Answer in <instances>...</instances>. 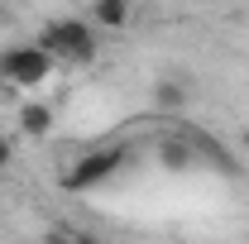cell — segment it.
Returning a JSON list of instances; mask_svg holds the SVG:
<instances>
[{"label": "cell", "mask_w": 249, "mask_h": 244, "mask_svg": "<svg viewBox=\"0 0 249 244\" xmlns=\"http://www.w3.org/2000/svg\"><path fill=\"white\" fill-rule=\"evenodd\" d=\"M19 134L48 139V134H53V110H48L43 101H24V105H19Z\"/></svg>", "instance_id": "277c9868"}, {"label": "cell", "mask_w": 249, "mask_h": 244, "mask_svg": "<svg viewBox=\"0 0 249 244\" xmlns=\"http://www.w3.org/2000/svg\"><path fill=\"white\" fill-rule=\"evenodd\" d=\"M124 158H129V153H124L120 144H106V149H96V153H82V163H77V168L62 177V187H67V192H87V187H101L106 177H115V173L124 168Z\"/></svg>", "instance_id": "3957f363"}, {"label": "cell", "mask_w": 249, "mask_h": 244, "mask_svg": "<svg viewBox=\"0 0 249 244\" xmlns=\"http://www.w3.org/2000/svg\"><path fill=\"white\" fill-rule=\"evenodd\" d=\"M10 163H15V144L10 134H0V173H10Z\"/></svg>", "instance_id": "ba28073f"}, {"label": "cell", "mask_w": 249, "mask_h": 244, "mask_svg": "<svg viewBox=\"0 0 249 244\" xmlns=\"http://www.w3.org/2000/svg\"><path fill=\"white\" fill-rule=\"evenodd\" d=\"M154 105H163L168 115H178L187 105V82H178V77H163V82H154Z\"/></svg>", "instance_id": "8992f818"}, {"label": "cell", "mask_w": 249, "mask_h": 244, "mask_svg": "<svg viewBox=\"0 0 249 244\" xmlns=\"http://www.w3.org/2000/svg\"><path fill=\"white\" fill-rule=\"evenodd\" d=\"M43 53L53 62H72V67H87V62H96V48H101V38H96L91 19H48L43 29H38V38H34Z\"/></svg>", "instance_id": "6da1fadb"}, {"label": "cell", "mask_w": 249, "mask_h": 244, "mask_svg": "<svg viewBox=\"0 0 249 244\" xmlns=\"http://www.w3.org/2000/svg\"><path fill=\"white\" fill-rule=\"evenodd\" d=\"M245 149H249V129H245Z\"/></svg>", "instance_id": "9c48e42d"}, {"label": "cell", "mask_w": 249, "mask_h": 244, "mask_svg": "<svg viewBox=\"0 0 249 244\" xmlns=\"http://www.w3.org/2000/svg\"><path fill=\"white\" fill-rule=\"evenodd\" d=\"M53 72H58V62L48 58L38 43H10V48H0V77L10 87H24V91L48 87Z\"/></svg>", "instance_id": "7a4b0ae2"}, {"label": "cell", "mask_w": 249, "mask_h": 244, "mask_svg": "<svg viewBox=\"0 0 249 244\" xmlns=\"http://www.w3.org/2000/svg\"><path fill=\"white\" fill-rule=\"evenodd\" d=\"M158 163H163L168 173H187V168H192V149H187L182 139H163V144H158Z\"/></svg>", "instance_id": "52a82bcc"}, {"label": "cell", "mask_w": 249, "mask_h": 244, "mask_svg": "<svg viewBox=\"0 0 249 244\" xmlns=\"http://www.w3.org/2000/svg\"><path fill=\"white\" fill-rule=\"evenodd\" d=\"M124 24H129L124 0H96L91 5V29H124Z\"/></svg>", "instance_id": "5b68a950"}]
</instances>
